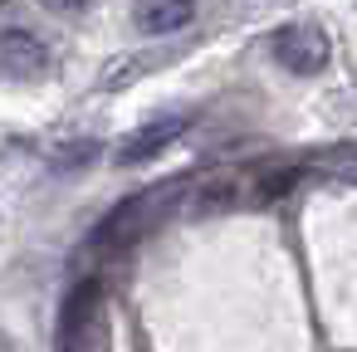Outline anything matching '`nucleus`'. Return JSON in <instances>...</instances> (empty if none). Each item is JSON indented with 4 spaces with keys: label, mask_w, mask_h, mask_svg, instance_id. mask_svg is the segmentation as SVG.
<instances>
[{
    "label": "nucleus",
    "mask_w": 357,
    "mask_h": 352,
    "mask_svg": "<svg viewBox=\"0 0 357 352\" xmlns=\"http://www.w3.org/2000/svg\"><path fill=\"white\" fill-rule=\"evenodd\" d=\"M59 352H108V328H103V289L98 279L74 284L59 313Z\"/></svg>",
    "instance_id": "obj_2"
},
{
    "label": "nucleus",
    "mask_w": 357,
    "mask_h": 352,
    "mask_svg": "<svg viewBox=\"0 0 357 352\" xmlns=\"http://www.w3.org/2000/svg\"><path fill=\"white\" fill-rule=\"evenodd\" d=\"M45 6H50V10H79L84 0H45Z\"/></svg>",
    "instance_id": "obj_8"
},
{
    "label": "nucleus",
    "mask_w": 357,
    "mask_h": 352,
    "mask_svg": "<svg viewBox=\"0 0 357 352\" xmlns=\"http://www.w3.org/2000/svg\"><path fill=\"white\" fill-rule=\"evenodd\" d=\"M15 30H25L20 25V6H15V0H0V40L15 35Z\"/></svg>",
    "instance_id": "obj_7"
},
{
    "label": "nucleus",
    "mask_w": 357,
    "mask_h": 352,
    "mask_svg": "<svg viewBox=\"0 0 357 352\" xmlns=\"http://www.w3.org/2000/svg\"><path fill=\"white\" fill-rule=\"evenodd\" d=\"M181 196V181H172V186H152V191H137V196H128L118 211H108L103 215V225L93 230V245H108V250H118V245H132V240H142L152 225H162V215L172 211V201Z\"/></svg>",
    "instance_id": "obj_1"
},
{
    "label": "nucleus",
    "mask_w": 357,
    "mask_h": 352,
    "mask_svg": "<svg viewBox=\"0 0 357 352\" xmlns=\"http://www.w3.org/2000/svg\"><path fill=\"white\" fill-rule=\"evenodd\" d=\"M0 352H15V342H10L6 332H0Z\"/></svg>",
    "instance_id": "obj_9"
},
{
    "label": "nucleus",
    "mask_w": 357,
    "mask_h": 352,
    "mask_svg": "<svg viewBox=\"0 0 357 352\" xmlns=\"http://www.w3.org/2000/svg\"><path fill=\"white\" fill-rule=\"evenodd\" d=\"M132 20L142 35H176L196 20V0H137Z\"/></svg>",
    "instance_id": "obj_6"
},
{
    "label": "nucleus",
    "mask_w": 357,
    "mask_h": 352,
    "mask_svg": "<svg viewBox=\"0 0 357 352\" xmlns=\"http://www.w3.org/2000/svg\"><path fill=\"white\" fill-rule=\"evenodd\" d=\"M186 113H162V118H152V123H142V128H132L123 142H118V167H142V162H152V157H162L181 132H186Z\"/></svg>",
    "instance_id": "obj_4"
},
{
    "label": "nucleus",
    "mask_w": 357,
    "mask_h": 352,
    "mask_svg": "<svg viewBox=\"0 0 357 352\" xmlns=\"http://www.w3.org/2000/svg\"><path fill=\"white\" fill-rule=\"evenodd\" d=\"M269 49H274V59H279L289 74L308 79V74H318V69L328 64L333 40H328V30H318V25H279L274 40H269Z\"/></svg>",
    "instance_id": "obj_3"
},
{
    "label": "nucleus",
    "mask_w": 357,
    "mask_h": 352,
    "mask_svg": "<svg viewBox=\"0 0 357 352\" xmlns=\"http://www.w3.org/2000/svg\"><path fill=\"white\" fill-rule=\"evenodd\" d=\"M45 69H50V49H45L30 30H15V35L0 40V74H6V79L30 84V79H40Z\"/></svg>",
    "instance_id": "obj_5"
}]
</instances>
